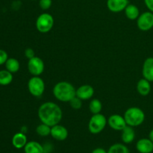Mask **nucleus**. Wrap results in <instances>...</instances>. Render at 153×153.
<instances>
[{"label":"nucleus","mask_w":153,"mask_h":153,"mask_svg":"<svg viewBox=\"0 0 153 153\" xmlns=\"http://www.w3.org/2000/svg\"><path fill=\"white\" fill-rule=\"evenodd\" d=\"M37 114L42 123L51 127L59 124L63 117L61 108L52 102H46L42 104L39 107Z\"/></svg>","instance_id":"nucleus-1"},{"label":"nucleus","mask_w":153,"mask_h":153,"mask_svg":"<svg viewBox=\"0 0 153 153\" xmlns=\"http://www.w3.org/2000/svg\"><path fill=\"white\" fill-rule=\"evenodd\" d=\"M76 89L68 82H60L55 85L53 94L55 98L63 102H69L76 97Z\"/></svg>","instance_id":"nucleus-2"},{"label":"nucleus","mask_w":153,"mask_h":153,"mask_svg":"<svg viewBox=\"0 0 153 153\" xmlns=\"http://www.w3.org/2000/svg\"><path fill=\"white\" fill-rule=\"evenodd\" d=\"M124 119L127 126L131 127L139 126L145 120V114L142 109L137 107H131L126 111Z\"/></svg>","instance_id":"nucleus-3"},{"label":"nucleus","mask_w":153,"mask_h":153,"mask_svg":"<svg viewBox=\"0 0 153 153\" xmlns=\"http://www.w3.org/2000/svg\"><path fill=\"white\" fill-rule=\"evenodd\" d=\"M107 119L102 114H96L91 117L88 123V129L90 132L97 134L103 131L107 124Z\"/></svg>","instance_id":"nucleus-4"},{"label":"nucleus","mask_w":153,"mask_h":153,"mask_svg":"<svg viewBox=\"0 0 153 153\" xmlns=\"http://www.w3.org/2000/svg\"><path fill=\"white\" fill-rule=\"evenodd\" d=\"M54 25L53 16L48 13L39 15L36 20V28L40 33H47L52 30Z\"/></svg>","instance_id":"nucleus-5"},{"label":"nucleus","mask_w":153,"mask_h":153,"mask_svg":"<svg viewBox=\"0 0 153 153\" xmlns=\"http://www.w3.org/2000/svg\"><path fill=\"white\" fill-rule=\"evenodd\" d=\"M28 89L33 97H41L45 91L44 82L39 76H33L28 82Z\"/></svg>","instance_id":"nucleus-6"},{"label":"nucleus","mask_w":153,"mask_h":153,"mask_svg":"<svg viewBox=\"0 0 153 153\" xmlns=\"http://www.w3.org/2000/svg\"><path fill=\"white\" fill-rule=\"evenodd\" d=\"M137 25L140 31H147L153 28V13L146 11L137 19Z\"/></svg>","instance_id":"nucleus-7"},{"label":"nucleus","mask_w":153,"mask_h":153,"mask_svg":"<svg viewBox=\"0 0 153 153\" xmlns=\"http://www.w3.org/2000/svg\"><path fill=\"white\" fill-rule=\"evenodd\" d=\"M44 63L39 57H34L28 60V70L33 76H39L44 71Z\"/></svg>","instance_id":"nucleus-8"},{"label":"nucleus","mask_w":153,"mask_h":153,"mask_svg":"<svg viewBox=\"0 0 153 153\" xmlns=\"http://www.w3.org/2000/svg\"><path fill=\"white\" fill-rule=\"evenodd\" d=\"M108 123L109 126L115 131H122L127 126L124 117L119 114H113L109 117Z\"/></svg>","instance_id":"nucleus-9"},{"label":"nucleus","mask_w":153,"mask_h":153,"mask_svg":"<svg viewBox=\"0 0 153 153\" xmlns=\"http://www.w3.org/2000/svg\"><path fill=\"white\" fill-rule=\"evenodd\" d=\"M50 135L55 140L63 141L68 137V131L64 126L57 124L51 127Z\"/></svg>","instance_id":"nucleus-10"},{"label":"nucleus","mask_w":153,"mask_h":153,"mask_svg":"<svg viewBox=\"0 0 153 153\" xmlns=\"http://www.w3.org/2000/svg\"><path fill=\"white\" fill-rule=\"evenodd\" d=\"M128 4V0H107L108 8L110 11L114 13L123 11Z\"/></svg>","instance_id":"nucleus-11"},{"label":"nucleus","mask_w":153,"mask_h":153,"mask_svg":"<svg viewBox=\"0 0 153 153\" xmlns=\"http://www.w3.org/2000/svg\"><path fill=\"white\" fill-rule=\"evenodd\" d=\"M94 94V89L89 85H84L76 89V96L82 100H88L92 98Z\"/></svg>","instance_id":"nucleus-12"},{"label":"nucleus","mask_w":153,"mask_h":153,"mask_svg":"<svg viewBox=\"0 0 153 153\" xmlns=\"http://www.w3.org/2000/svg\"><path fill=\"white\" fill-rule=\"evenodd\" d=\"M142 73L144 79L149 82H153V58L149 57L144 61L143 64Z\"/></svg>","instance_id":"nucleus-13"},{"label":"nucleus","mask_w":153,"mask_h":153,"mask_svg":"<svg viewBox=\"0 0 153 153\" xmlns=\"http://www.w3.org/2000/svg\"><path fill=\"white\" fill-rule=\"evenodd\" d=\"M136 149L140 153H151L153 152V142L149 138L140 139L137 142Z\"/></svg>","instance_id":"nucleus-14"},{"label":"nucleus","mask_w":153,"mask_h":153,"mask_svg":"<svg viewBox=\"0 0 153 153\" xmlns=\"http://www.w3.org/2000/svg\"><path fill=\"white\" fill-rule=\"evenodd\" d=\"M137 91L138 94L143 97L148 96L151 91L150 82L146 80L144 78L140 79L137 84Z\"/></svg>","instance_id":"nucleus-15"},{"label":"nucleus","mask_w":153,"mask_h":153,"mask_svg":"<svg viewBox=\"0 0 153 153\" xmlns=\"http://www.w3.org/2000/svg\"><path fill=\"white\" fill-rule=\"evenodd\" d=\"M27 143V137L24 133H16L12 137V144L16 149H19L24 148Z\"/></svg>","instance_id":"nucleus-16"},{"label":"nucleus","mask_w":153,"mask_h":153,"mask_svg":"<svg viewBox=\"0 0 153 153\" xmlns=\"http://www.w3.org/2000/svg\"><path fill=\"white\" fill-rule=\"evenodd\" d=\"M134 137H135V131H134L133 127L130 126H126L122 130L121 138L124 143H126V144L131 143L134 140Z\"/></svg>","instance_id":"nucleus-17"},{"label":"nucleus","mask_w":153,"mask_h":153,"mask_svg":"<svg viewBox=\"0 0 153 153\" xmlns=\"http://www.w3.org/2000/svg\"><path fill=\"white\" fill-rule=\"evenodd\" d=\"M25 153H44V148L37 141H29L24 147Z\"/></svg>","instance_id":"nucleus-18"},{"label":"nucleus","mask_w":153,"mask_h":153,"mask_svg":"<svg viewBox=\"0 0 153 153\" xmlns=\"http://www.w3.org/2000/svg\"><path fill=\"white\" fill-rule=\"evenodd\" d=\"M124 10H125L126 17L131 20L137 19L140 16V11H139L138 7L133 4H128Z\"/></svg>","instance_id":"nucleus-19"},{"label":"nucleus","mask_w":153,"mask_h":153,"mask_svg":"<svg viewBox=\"0 0 153 153\" xmlns=\"http://www.w3.org/2000/svg\"><path fill=\"white\" fill-rule=\"evenodd\" d=\"M4 64H5L6 70H8L11 73H15L18 72L19 70V67H20V64H19V61L16 58H7Z\"/></svg>","instance_id":"nucleus-20"},{"label":"nucleus","mask_w":153,"mask_h":153,"mask_svg":"<svg viewBox=\"0 0 153 153\" xmlns=\"http://www.w3.org/2000/svg\"><path fill=\"white\" fill-rule=\"evenodd\" d=\"M13 81V75L8 70H4L0 71V85L6 86L10 85Z\"/></svg>","instance_id":"nucleus-21"},{"label":"nucleus","mask_w":153,"mask_h":153,"mask_svg":"<svg viewBox=\"0 0 153 153\" xmlns=\"http://www.w3.org/2000/svg\"><path fill=\"white\" fill-rule=\"evenodd\" d=\"M107 153H130V152L128 147L124 144L115 143L109 148Z\"/></svg>","instance_id":"nucleus-22"},{"label":"nucleus","mask_w":153,"mask_h":153,"mask_svg":"<svg viewBox=\"0 0 153 153\" xmlns=\"http://www.w3.org/2000/svg\"><path fill=\"white\" fill-rule=\"evenodd\" d=\"M102 108V105L100 100L98 99H94L91 100L89 104V110L91 111L93 114H100L101 112Z\"/></svg>","instance_id":"nucleus-23"},{"label":"nucleus","mask_w":153,"mask_h":153,"mask_svg":"<svg viewBox=\"0 0 153 153\" xmlns=\"http://www.w3.org/2000/svg\"><path fill=\"white\" fill-rule=\"evenodd\" d=\"M36 132L41 137H46L51 134V126L44 123L40 124L36 128Z\"/></svg>","instance_id":"nucleus-24"},{"label":"nucleus","mask_w":153,"mask_h":153,"mask_svg":"<svg viewBox=\"0 0 153 153\" xmlns=\"http://www.w3.org/2000/svg\"><path fill=\"white\" fill-rule=\"evenodd\" d=\"M69 102H70L71 108H73V109H76V110L80 109L82 106V100L79 99V97H76V96L73 97Z\"/></svg>","instance_id":"nucleus-25"},{"label":"nucleus","mask_w":153,"mask_h":153,"mask_svg":"<svg viewBox=\"0 0 153 153\" xmlns=\"http://www.w3.org/2000/svg\"><path fill=\"white\" fill-rule=\"evenodd\" d=\"M52 4V0H39V6L43 10H48Z\"/></svg>","instance_id":"nucleus-26"},{"label":"nucleus","mask_w":153,"mask_h":153,"mask_svg":"<svg viewBox=\"0 0 153 153\" xmlns=\"http://www.w3.org/2000/svg\"><path fill=\"white\" fill-rule=\"evenodd\" d=\"M7 58H8V55L7 52L3 49H0V66L5 64Z\"/></svg>","instance_id":"nucleus-27"},{"label":"nucleus","mask_w":153,"mask_h":153,"mask_svg":"<svg viewBox=\"0 0 153 153\" xmlns=\"http://www.w3.org/2000/svg\"><path fill=\"white\" fill-rule=\"evenodd\" d=\"M25 55L28 60L31 59V58L35 57V54H34V51L31 48H28V49H25Z\"/></svg>","instance_id":"nucleus-28"},{"label":"nucleus","mask_w":153,"mask_h":153,"mask_svg":"<svg viewBox=\"0 0 153 153\" xmlns=\"http://www.w3.org/2000/svg\"><path fill=\"white\" fill-rule=\"evenodd\" d=\"M144 3L149 11L153 13V0H144Z\"/></svg>","instance_id":"nucleus-29"},{"label":"nucleus","mask_w":153,"mask_h":153,"mask_svg":"<svg viewBox=\"0 0 153 153\" xmlns=\"http://www.w3.org/2000/svg\"><path fill=\"white\" fill-rule=\"evenodd\" d=\"M92 153H107V152L105 149H102V148H97L93 150Z\"/></svg>","instance_id":"nucleus-30"},{"label":"nucleus","mask_w":153,"mask_h":153,"mask_svg":"<svg viewBox=\"0 0 153 153\" xmlns=\"http://www.w3.org/2000/svg\"><path fill=\"white\" fill-rule=\"evenodd\" d=\"M149 138L153 142V129H152L150 131V132H149Z\"/></svg>","instance_id":"nucleus-31"},{"label":"nucleus","mask_w":153,"mask_h":153,"mask_svg":"<svg viewBox=\"0 0 153 153\" xmlns=\"http://www.w3.org/2000/svg\"><path fill=\"white\" fill-rule=\"evenodd\" d=\"M31 1H34V0H31Z\"/></svg>","instance_id":"nucleus-32"}]
</instances>
